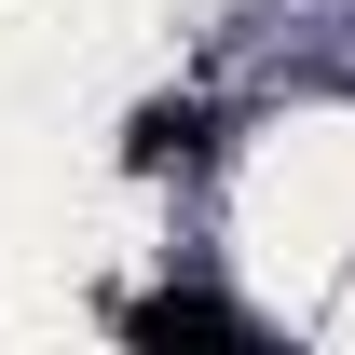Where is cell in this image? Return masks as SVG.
I'll list each match as a JSON object with an SVG mask.
<instances>
[{
  "label": "cell",
  "mask_w": 355,
  "mask_h": 355,
  "mask_svg": "<svg viewBox=\"0 0 355 355\" xmlns=\"http://www.w3.org/2000/svg\"><path fill=\"white\" fill-rule=\"evenodd\" d=\"M123 328L137 342H246V314H219V301H137Z\"/></svg>",
  "instance_id": "1"
},
{
  "label": "cell",
  "mask_w": 355,
  "mask_h": 355,
  "mask_svg": "<svg viewBox=\"0 0 355 355\" xmlns=\"http://www.w3.org/2000/svg\"><path fill=\"white\" fill-rule=\"evenodd\" d=\"M191 137H205V123H191V110H150V123H137V164H178Z\"/></svg>",
  "instance_id": "2"
}]
</instances>
